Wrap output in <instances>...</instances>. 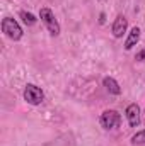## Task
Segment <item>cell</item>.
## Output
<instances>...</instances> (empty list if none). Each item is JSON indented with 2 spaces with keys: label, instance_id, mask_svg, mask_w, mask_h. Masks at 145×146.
<instances>
[{
  "label": "cell",
  "instance_id": "obj_1",
  "mask_svg": "<svg viewBox=\"0 0 145 146\" xmlns=\"http://www.w3.org/2000/svg\"><path fill=\"white\" fill-rule=\"evenodd\" d=\"M39 19H41V22L46 26V29L50 31V34L51 36H58L60 34V24H58V21H56V17H55V14L51 12V9H48V7H43L41 10H39Z\"/></svg>",
  "mask_w": 145,
  "mask_h": 146
},
{
  "label": "cell",
  "instance_id": "obj_2",
  "mask_svg": "<svg viewBox=\"0 0 145 146\" xmlns=\"http://www.w3.org/2000/svg\"><path fill=\"white\" fill-rule=\"evenodd\" d=\"M2 33L9 37V39H12V41H19L22 37V34H24L22 33V27L12 17H5L2 21Z\"/></svg>",
  "mask_w": 145,
  "mask_h": 146
},
{
  "label": "cell",
  "instance_id": "obj_3",
  "mask_svg": "<svg viewBox=\"0 0 145 146\" xmlns=\"http://www.w3.org/2000/svg\"><path fill=\"white\" fill-rule=\"evenodd\" d=\"M24 100L31 106H39L44 100V92L34 83H28L24 88Z\"/></svg>",
  "mask_w": 145,
  "mask_h": 146
},
{
  "label": "cell",
  "instance_id": "obj_4",
  "mask_svg": "<svg viewBox=\"0 0 145 146\" xmlns=\"http://www.w3.org/2000/svg\"><path fill=\"white\" fill-rule=\"evenodd\" d=\"M99 122H101V126H103L104 129H116V127H119V124H121V115H119L118 110L108 109L101 114Z\"/></svg>",
  "mask_w": 145,
  "mask_h": 146
},
{
  "label": "cell",
  "instance_id": "obj_5",
  "mask_svg": "<svg viewBox=\"0 0 145 146\" xmlns=\"http://www.w3.org/2000/svg\"><path fill=\"white\" fill-rule=\"evenodd\" d=\"M126 29H128V19H126L125 15H121V14H119V15L114 19L113 27H111L113 36H114V37H123V34L126 33Z\"/></svg>",
  "mask_w": 145,
  "mask_h": 146
},
{
  "label": "cell",
  "instance_id": "obj_6",
  "mask_svg": "<svg viewBox=\"0 0 145 146\" xmlns=\"http://www.w3.org/2000/svg\"><path fill=\"white\" fill-rule=\"evenodd\" d=\"M125 114H126V119H128L132 127L140 126V107H138V104H130L125 110Z\"/></svg>",
  "mask_w": 145,
  "mask_h": 146
},
{
  "label": "cell",
  "instance_id": "obj_7",
  "mask_svg": "<svg viewBox=\"0 0 145 146\" xmlns=\"http://www.w3.org/2000/svg\"><path fill=\"white\" fill-rule=\"evenodd\" d=\"M140 33H142V31H140V27H137V26L128 33V37H126V41H125V49H126V51H130L133 46H137V42L140 41Z\"/></svg>",
  "mask_w": 145,
  "mask_h": 146
},
{
  "label": "cell",
  "instance_id": "obj_8",
  "mask_svg": "<svg viewBox=\"0 0 145 146\" xmlns=\"http://www.w3.org/2000/svg\"><path fill=\"white\" fill-rule=\"evenodd\" d=\"M103 85L106 87V90H108L109 94H113V95H119L121 94V87H119V83L113 76H106L103 80Z\"/></svg>",
  "mask_w": 145,
  "mask_h": 146
},
{
  "label": "cell",
  "instance_id": "obj_9",
  "mask_svg": "<svg viewBox=\"0 0 145 146\" xmlns=\"http://www.w3.org/2000/svg\"><path fill=\"white\" fill-rule=\"evenodd\" d=\"M19 17L24 21V24H28V26H34L36 24V17L31 14V12H26V10H21L19 12Z\"/></svg>",
  "mask_w": 145,
  "mask_h": 146
},
{
  "label": "cell",
  "instance_id": "obj_10",
  "mask_svg": "<svg viewBox=\"0 0 145 146\" xmlns=\"http://www.w3.org/2000/svg\"><path fill=\"white\" fill-rule=\"evenodd\" d=\"M132 143H133V145H145V129L138 131L137 134H133Z\"/></svg>",
  "mask_w": 145,
  "mask_h": 146
},
{
  "label": "cell",
  "instance_id": "obj_11",
  "mask_svg": "<svg viewBox=\"0 0 145 146\" xmlns=\"http://www.w3.org/2000/svg\"><path fill=\"white\" fill-rule=\"evenodd\" d=\"M135 60H137V61H145V48L140 49V51L135 54Z\"/></svg>",
  "mask_w": 145,
  "mask_h": 146
},
{
  "label": "cell",
  "instance_id": "obj_12",
  "mask_svg": "<svg viewBox=\"0 0 145 146\" xmlns=\"http://www.w3.org/2000/svg\"><path fill=\"white\" fill-rule=\"evenodd\" d=\"M99 22H101V24L106 22V14H101V15H99Z\"/></svg>",
  "mask_w": 145,
  "mask_h": 146
}]
</instances>
